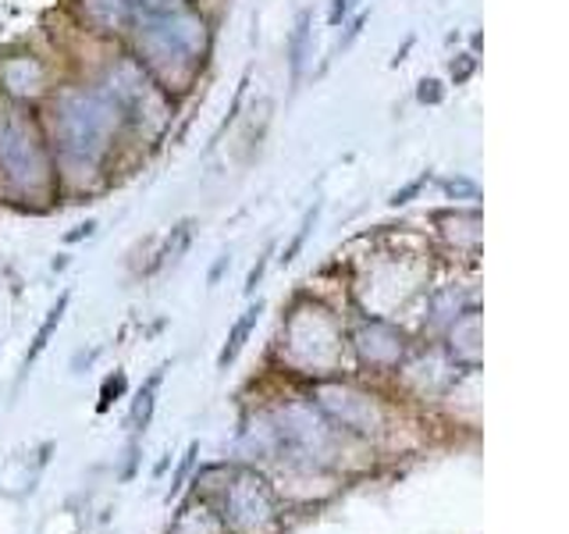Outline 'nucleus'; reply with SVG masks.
<instances>
[{"label":"nucleus","mask_w":569,"mask_h":534,"mask_svg":"<svg viewBox=\"0 0 569 534\" xmlns=\"http://www.w3.org/2000/svg\"><path fill=\"white\" fill-rule=\"evenodd\" d=\"M118 118L121 111L114 107V100L100 93V89H61L58 100H53V136H58L61 154L79 160V165H97L111 150Z\"/></svg>","instance_id":"obj_1"},{"label":"nucleus","mask_w":569,"mask_h":534,"mask_svg":"<svg viewBox=\"0 0 569 534\" xmlns=\"http://www.w3.org/2000/svg\"><path fill=\"white\" fill-rule=\"evenodd\" d=\"M0 175L22 192H40L50 182V154L43 136L18 107H0Z\"/></svg>","instance_id":"obj_2"},{"label":"nucleus","mask_w":569,"mask_h":534,"mask_svg":"<svg viewBox=\"0 0 569 534\" xmlns=\"http://www.w3.org/2000/svg\"><path fill=\"white\" fill-rule=\"evenodd\" d=\"M107 97L114 100L118 111L136 115L150 132H164L171 121V100L164 97L150 71L136 58H121L107 68Z\"/></svg>","instance_id":"obj_3"},{"label":"nucleus","mask_w":569,"mask_h":534,"mask_svg":"<svg viewBox=\"0 0 569 534\" xmlns=\"http://www.w3.org/2000/svg\"><path fill=\"white\" fill-rule=\"evenodd\" d=\"M132 32H136V47H139V65L150 71V79L160 89H171V93H186L203 61L192 58V53L182 50L178 43H171L168 36L160 32L157 26H150L142 14H136Z\"/></svg>","instance_id":"obj_4"},{"label":"nucleus","mask_w":569,"mask_h":534,"mask_svg":"<svg viewBox=\"0 0 569 534\" xmlns=\"http://www.w3.org/2000/svg\"><path fill=\"white\" fill-rule=\"evenodd\" d=\"M271 432L278 438V449L289 459H310L313 463V459L331 453V427L313 406L292 403V406L278 409Z\"/></svg>","instance_id":"obj_5"},{"label":"nucleus","mask_w":569,"mask_h":534,"mask_svg":"<svg viewBox=\"0 0 569 534\" xmlns=\"http://www.w3.org/2000/svg\"><path fill=\"white\" fill-rule=\"evenodd\" d=\"M317 406L325 409V414L335 421L349 427V432H378L381 427V406L373 403V396H367V392L352 388V385H342V382H325L317 385Z\"/></svg>","instance_id":"obj_6"},{"label":"nucleus","mask_w":569,"mask_h":534,"mask_svg":"<svg viewBox=\"0 0 569 534\" xmlns=\"http://www.w3.org/2000/svg\"><path fill=\"white\" fill-rule=\"evenodd\" d=\"M224 521L242 534H263L274 524V503L263 481L253 474L236 477V485L224 492Z\"/></svg>","instance_id":"obj_7"},{"label":"nucleus","mask_w":569,"mask_h":534,"mask_svg":"<svg viewBox=\"0 0 569 534\" xmlns=\"http://www.w3.org/2000/svg\"><path fill=\"white\" fill-rule=\"evenodd\" d=\"M142 18L164 32L171 43L189 50L192 58H200V61L207 58V50H210V26H207L203 14H196L192 8H182V11H171V14H142Z\"/></svg>","instance_id":"obj_8"},{"label":"nucleus","mask_w":569,"mask_h":534,"mask_svg":"<svg viewBox=\"0 0 569 534\" xmlns=\"http://www.w3.org/2000/svg\"><path fill=\"white\" fill-rule=\"evenodd\" d=\"M356 349H360V356L367 364L373 367H391L402 360L406 353V343L402 335L391 328V325H381V320H373V325H363L360 332H356Z\"/></svg>","instance_id":"obj_9"},{"label":"nucleus","mask_w":569,"mask_h":534,"mask_svg":"<svg viewBox=\"0 0 569 534\" xmlns=\"http://www.w3.org/2000/svg\"><path fill=\"white\" fill-rule=\"evenodd\" d=\"M82 14L100 32H129L136 22V11L124 0H82Z\"/></svg>","instance_id":"obj_10"},{"label":"nucleus","mask_w":569,"mask_h":534,"mask_svg":"<svg viewBox=\"0 0 569 534\" xmlns=\"http://www.w3.org/2000/svg\"><path fill=\"white\" fill-rule=\"evenodd\" d=\"M267 310V303L263 299H257V303H249V307L242 310V317L231 325V332H228V338H224V346H221V353H218V370H228L231 364L239 360V353L246 349V343H249V335L257 332V325H260V314Z\"/></svg>","instance_id":"obj_11"},{"label":"nucleus","mask_w":569,"mask_h":534,"mask_svg":"<svg viewBox=\"0 0 569 534\" xmlns=\"http://www.w3.org/2000/svg\"><path fill=\"white\" fill-rule=\"evenodd\" d=\"M0 82L11 97H36L43 89V68L32 58H11L0 65Z\"/></svg>","instance_id":"obj_12"},{"label":"nucleus","mask_w":569,"mask_h":534,"mask_svg":"<svg viewBox=\"0 0 569 534\" xmlns=\"http://www.w3.org/2000/svg\"><path fill=\"white\" fill-rule=\"evenodd\" d=\"M68 303H71V293L64 289L61 296H58V303L47 310V317H43V325L36 328V335H32V346L26 349V356H22V374H18V385L26 382V374H29V367L40 360L43 356V349L50 346V338L58 335V328H61V320H64V314H68Z\"/></svg>","instance_id":"obj_13"},{"label":"nucleus","mask_w":569,"mask_h":534,"mask_svg":"<svg viewBox=\"0 0 569 534\" xmlns=\"http://www.w3.org/2000/svg\"><path fill=\"white\" fill-rule=\"evenodd\" d=\"M449 338H452L456 360H462V364H477V360H480V314H477V310H462V314H456Z\"/></svg>","instance_id":"obj_14"},{"label":"nucleus","mask_w":569,"mask_h":534,"mask_svg":"<svg viewBox=\"0 0 569 534\" xmlns=\"http://www.w3.org/2000/svg\"><path fill=\"white\" fill-rule=\"evenodd\" d=\"M164 370L168 364H160L147 382H142V388L136 392V399H132V409H129V427H132V435H147V427L153 421V409H157V392H160V382H164Z\"/></svg>","instance_id":"obj_15"},{"label":"nucleus","mask_w":569,"mask_h":534,"mask_svg":"<svg viewBox=\"0 0 569 534\" xmlns=\"http://www.w3.org/2000/svg\"><path fill=\"white\" fill-rule=\"evenodd\" d=\"M310 36H313V11L302 8L296 14V26H292V36H289V71H292V86H299L302 79V68H307V58H310Z\"/></svg>","instance_id":"obj_16"},{"label":"nucleus","mask_w":569,"mask_h":534,"mask_svg":"<svg viewBox=\"0 0 569 534\" xmlns=\"http://www.w3.org/2000/svg\"><path fill=\"white\" fill-rule=\"evenodd\" d=\"M192 236H196V221L192 218H182L178 221L168 236H164V246L157 249V260H153V271L157 267H174L178 260H182L189 254V246H192Z\"/></svg>","instance_id":"obj_17"},{"label":"nucleus","mask_w":569,"mask_h":534,"mask_svg":"<svg viewBox=\"0 0 569 534\" xmlns=\"http://www.w3.org/2000/svg\"><path fill=\"white\" fill-rule=\"evenodd\" d=\"M320 210H325V200H313V207H307V214H302V221H299V228H296V236H292V243L281 249V267H289L299 254H302V246H307V239H310V231L317 228V221H320Z\"/></svg>","instance_id":"obj_18"},{"label":"nucleus","mask_w":569,"mask_h":534,"mask_svg":"<svg viewBox=\"0 0 569 534\" xmlns=\"http://www.w3.org/2000/svg\"><path fill=\"white\" fill-rule=\"evenodd\" d=\"M196 456H200V442H189L186 445V453L182 456H178V467H174V474H171V485H168V503H171V498L178 495V492H182V485H186V477H189V471H192V463H196Z\"/></svg>","instance_id":"obj_19"},{"label":"nucleus","mask_w":569,"mask_h":534,"mask_svg":"<svg viewBox=\"0 0 569 534\" xmlns=\"http://www.w3.org/2000/svg\"><path fill=\"white\" fill-rule=\"evenodd\" d=\"M124 388H129V378H124V370L107 374L103 385H100V403H97L100 414H107V409H111V403L124 396Z\"/></svg>","instance_id":"obj_20"},{"label":"nucleus","mask_w":569,"mask_h":534,"mask_svg":"<svg viewBox=\"0 0 569 534\" xmlns=\"http://www.w3.org/2000/svg\"><path fill=\"white\" fill-rule=\"evenodd\" d=\"M246 86H249V76H242V82L236 86V97H231V107H228V115H224V121L218 125V132H213V139H210V150L218 147L221 142V136L228 132V125H236V118H239V111H242V100H246Z\"/></svg>","instance_id":"obj_21"},{"label":"nucleus","mask_w":569,"mask_h":534,"mask_svg":"<svg viewBox=\"0 0 569 534\" xmlns=\"http://www.w3.org/2000/svg\"><path fill=\"white\" fill-rule=\"evenodd\" d=\"M431 178H435L431 171H423V175H417V178H413V182H406L402 189H396V192H391V196H388V207H406V204H413V200H417V196L423 192V186H427V182H431Z\"/></svg>","instance_id":"obj_22"},{"label":"nucleus","mask_w":569,"mask_h":534,"mask_svg":"<svg viewBox=\"0 0 569 534\" xmlns=\"http://www.w3.org/2000/svg\"><path fill=\"white\" fill-rule=\"evenodd\" d=\"M136 14H171V11H182L189 8L186 0H124Z\"/></svg>","instance_id":"obj_23"},{"label":"nucleus","mask_w":569,"mask_h":534,"mask_svg":"<svg viewBox=\"0 0 569 534\" xmlns=\"http://www.w3.org/2000/svg\"><path fill=\"white\" fill-rule=\"evenodd\" d=\"M271 257H274V243H267V246H263V254L257 257V264L249 267V275H246V285H242L246 296H253V293H257V285L263 281L267 267H271Z\"/></svg>","instance_id":"obj_24"},{"label":"nucleus","mask_w":569,"mask_h":534,"mask_svg":"<svg viewBox=\"0 0 569 534\" xmlns=\"http://www.w3.org/2000/svg\"><path fill=\"white\" fill-rule=\"evenodd\" d=\"M441 189L449 192V196H467V200H480V189H477V182L473 178H467V175H456V178H441Z\"/></svg>","instance_id":"obj_25"},{"label":"nucleus","mask_w":569,"mask_h":534,"mask_svg":"<svg viewBox=\"0 0 569 534\" xmlns=\"http://www.w3.org/2000/svg\"><path fill=\"white\" fill-rule=\"evenodd\" d=\"M477 71V58L473 53H456L452 65H449V76H452V86H467Z\"/></svg>","instance_id":"obj_26"},{"label":"nucleus","mask_w":569,"mask_h":534,"mask_svg":"<svg viewBox=\"0 0 569 534\" xmlns=\"http://www.w3.org/2000/svg\"><path fill=\"white\" fill-rule=\"evenodd\" d=\"M417 100H420L423 107H438V103L445 100V82H441V79H420V86H417Z\"/></svg>","instance_id":"obj_27"},{"label":"nucleus","mask_w":569,"mask_h":534,"mask_svg":"<svg viewBox=\"0 0 569 534\" xmlns=\"http://www.w3.org/2000/svg\"><path fill=\"white\" fill-rule=\"evenodd\" d=\"M363 26H367V11H360V14H356L352 18V22L346 26V36H342V40H338V47H335V53H346L356 40H360V32H363Z\"/></svg>","instance_id":"obj_28"},{"label":"nucleus","mask_w":569,"mask_h":534,"mask_svg":"<svg viewBox=\"0 0 569 534\" xmlns=\"http://www.w3.org/2000/svg\"><path fill=\"white\" fill-rule=\"evenodd\" d=\"M349 8H352V0H331V11H328V26L331 29H338L346 22V14H349Z\"/></svg>","instance_id":"obj_29"},{"label":"nucleus","mask_w":569,"mask_h":534,"mask_svg":"<svg viewBox=\"0 0 569 534\" xmlns=\"http://www.w3.org/2000/svg\"><path fill=\"white\" fill-rule=\"evenodd\" d=\"M228 267H231V254H228V249H224V254H218V260H213L210 275H207V285H210V289H213V285H218V281H221V275L228 271Z\"/></svg>","instance_id":"obj_30"},{"label":"nucleus","mask_w":569,"mask_h":534,"mask_svg":"<svg viewBox=\"0 0 569 534\" xmlns=\"http://www.w3.org/2000/svg\"><path fill=\"white\" fill-rule=\"evenodd\" d=\"M97 231V221H82V225H76L71 231H64V243H82V239H89Z\"/></svg>","instance_id":"obj_31"},{"label":"nucleus","mask_w":569,"mask_h":534,"mask_svg":"<svg viewBox=\"0 0 569 534\" xmlns=\"http://www.w3.org/2000/svg\"><path fill=\"white\" fill-rule=\"evenodd\" d=\"M413 43H417V36H409V40L402 43V50H396V58H391V68H399V65L406 61V53L413 50Z\"/></svg>","instance_id":"obj_32"},{"label":"nucleus","mask_w":569,"mask_h":534,"mask_svg":"<svg viewBox=\"0 0 569 534\" xmlns=\"http://www.w3.org/2000/svg\"><path fill=\"white\" fill-rule=\"evenodd\" d=\"M168 463H171V453H168L164 459H160V463H157V471H153V477H160V474H164V471H168Z\"/></svg>","instance_id":"obj_33"},{"label":"nucleus","mask_w":569,"mask_h":534,"mask_svg":"<svg viewBox=\"0 0 569 534\" xmlns=\"http://www.w3.org/2000/svg\"><path fill=\"white\" fill-rule=\"evenodd\" d=\"M68 267V254H58V260H53V271H64Z\"/></svg>","instance_id":"obj_34"}]
</instances>
